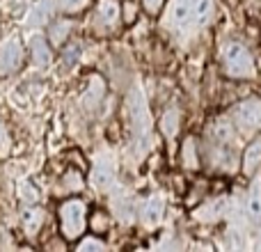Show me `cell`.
I'll use <instances>...</instances> for the list:
<instances>
[{
	"label": "cell",
	"mask_w": 261,
	"mask_h": 252,
	"mask_svg": "<svg viewBox=\"0 0 261 252\" xmlns=\"http://www.w3.org/2000/svg\"><path fill=\"white\" fill-rule=\"evenodd\" d=\"M60 232L67 241H78L87 227V207L83 199H64L58 209Z\"/></svg>",
	"instance_id": "7a4b0ae2"
},
{
	"label": "cell",
	"mask_w": 261,
	"mask_h": 252,
	"mask_svg": "<svg viewBox=\"0 0 261 252\" xmlns=\"http://www.w3.org/2000/svg\"><path fill=\"white\" fill-rule=\"evenodd\" d=\"M60 188H62V193H78V190L83 188V177H81V172L69 170L67 174L62 177V181H60Z\"/></svg>",
	"instance_id": "9a60e30c"
},
{
	"label": "cell",
	"mask_w": 261,
	"mask_h": 252,
	"mask_svg": "<svg viewBox=\"0 0 261 252\" xmlns=\"http://www.w3.org/2000/svg\"><path fill=\"white\" fill-rule=\"evenodd\" d=\"M119 12H122V7H119L117 0H99V5L94 9V16H92V23H94V28L99 32L113 30L119 21Z\"/></svg>",
	"instance_id": "5b68a950"
},
{
	"label": "cell",
	"mask_w": 261,
	"mask_h": 252,
	"mask_svg": "<svg viewBox=\"0 0 261 252\" xmlns=\"http://www.w3.org/2000/svg\"><path fill=\"white\" fill-rule=\"evenodd\" d=\"M69 32H71V21H55L50 26V44L62 46V41L69 37Z\"/></svg>",
	"instance_id": "5bb4252c"
},
{
	"label": "cell",
	"mask_w": 261,
	"mask_h": 252,
	"mask_svg": "<svg viewBox=\"0 0 261 252\" xmlns=\"http://www.w3.org/2000/svg\"><path fill=\"white\" fill-rule=\"evenodd\" d=\"M248 213H250V218H252V222H259L261 220V184H254L252 190H250Z\"/></svg>",
	"instance_id": "4fadbf2b"
},
{
	"label": "cell",
	"mask_w": 261,
	"mask_h": 252,
	"mask_svg": "<svg viewBox=\"0 0 261 252\" xmlns=\"http://www.w3.org/2000/svg\"><path fill=\"white\" fill-rule=\"evenodd\" d=\"M23 64V46L18 41H7L0 51V73H14Z\"/></svg>",
	"instance_id": "52a82bcc"
},
{
	"label": "cell",
	"mask_w": 261,
	"mask_h": 252,
	"mask_svg": "<svg viewBox=\"0 0 261 252\" xmlns=\"http://www.w3.org/2000/svg\"><path fill=\"white\" fill-rule=\"evenodd\" d=\"M113 177H115V165H113V161H108V158H101L99 163H96V167H94V174H92V184L96 186V188H108L110 186V181H113Z\"/></svg>",
	"instance_id": "9c48e42d"
},
{
	"label": "cell",
	"mask_w": 261,
	"mask_h": 252,
	"mask_svg": "<svg viewBox=\"0 0 261 252\" xmlns=\"http://www.w3.org/2000/svg\"><path fill=\"white\" fill-rule=\"evenodd\" d=\"M161 129L167 138H174L176 131H179V110H167V113L163 115Z\"/></svg>",
	"instance_id": "2e32d148"
},
{
	"label": "cell",
	"mask_w": 261,
	"mask_h": 252,
	"mask_svg": "<svg viewBox=\"0 0 261 252\" xmlns=\"http://www.w3.org/2000/svg\"><path fill=\"white\" fill-rule=\"evenodd\" d=\"M184 165L188 167V170H195V167L199 165L197 163V154H195V140H186L184 144Z\"/></svg>",
	"instance_id": "d6986e66"
},
{
	"label": "cell",
	"mask_w": 261,
	"mask_h": 252,
	"mask_svg": "<svg viewBox=\"0 0 261 252\" xmlns=\"http://www.w3.org/2000/svg\"><path fill=\"white\" fill-rule=\"evenodd\" d=\"M83 5H85V0H60V7L64 12H78Z\"/></svg>",
	"instance_id": "44dd1931"
},
{
	"label": "cell",
	"mask_w": 261,
	"mask_h": 252,
	"mask_svg": "<svg viewBox=\"0 0 261 252\" xmlns=\"http://www.w3.org/2000/svg\"><path fill=\"white\" fill-rule=\"evenodd\" d=\"M163 207H165L163 197L161 195H153V197L144 204V211H142L144 222H147V225H156V222L161 220V216H163Z\"/></svg>",
	"instance_id": "8fae6325"
},
{
	"label": "cell",
	"mask_w": 261,
	"mask_h": 252,
	"mask_svg": "<svg viewBox=\"0 0 261 252\" xmlns=\"http://www.w3.org/2000/svg\"><path fill=\"white\" fill-rule=\"evenodd\" d=\"M50 14H53V3L50 0H44L41 5H37L35 9H32V16H30V23H35V26H41L44 21H48Z\"/></svg>",
	"instance_id": "e0dca14e"
},
{
	"label": "cell",
	"mask_w": 261,
	"mask_h": 252,
	"mask_svg": "<svg viewBox=\"0 0 261 252\" xmlns=\"http://www.w3.org/2000/svg\"><path fill=\"white\" fill-rule=\"evenodd\" d=\"M234 119L241 124L245 131H257L261 129V101L259 99H248L243 104L236 106Z\"/></svg>",
	"instance_id": "8992f818"
},
{
	"label": "cell",
	"mask_w": 261,
	"mask_h": 252,
	"mask_svg": "<svg viewBox=\"0 0 261 252\" xmlns=\"http://www.w3.org/2000/svg\"><path fill=\"white\" fill-rule=\"evenodd\" d=\"M261 165V140L252 142L248 149H245V156H243V172L248 177H252L257 172V167Z\"/></svg>",
	"instance_id": "30bf717a"
},
{
	"label": "cell",
	"mask_w": 261,
	"mask_h": 252,
	"mask_svg": "<svg viewBox=\"0 0 261 252\" xmlns=\"http://www.w3.org/2000/svg\"><path fill=\"white\" fill-rule=\"evenodd\" d=\"M78 250H83V252H87V250H106V243L103 241H99V239H85V241L78 243Z\"/></svg>",
	"instance_id": "ffe728a7"
},
{
	"label": "cell",
	"mask_w": 261,
	"mask_h": 252,
	"mask_svg": "<svg viewBox=\"0 0 261 252\" xmlns=\"http://www.w3.org/2000/svg\"><path fill=\"white\" fill-rule=\"evenodd\" d=\"M222 67L231 78H252L254 76V60L250 51L241 44H227L222 51Z\"/></svg>",
	"instance_id": "277c9868"
},
{
	"label": "cell",
	"mask_w": 261,
	"mask_h": 252,
	"mask_svg": "<svg viewBox=\"0 0 261 252\" xmlns=\"http://www.w3.org/2000/svg\"><path fill=\"white\" fill-rule=\"evenodd\" d=\"M7 144H9V135H7V129H5L3 119H0V152L7 149Z\"/></svg>",
	"instance_id": "603a6c76"
},
{
	"label": "cell",
	"mask_w": 261,
	"mask_h": 252,
	"mask_svg": "<svg viewBox=\"0 0 261 252\" xmlns=\"http://www.w3.org/2000/svg\"><path fill=\"white\" fill-rule=\"evenodd\" d=\"M108 227H110V218L106 216L103 211L92 213V218H90V230L94 232V234H106V232H108Z\"/></svg>",
	"instance_id": "ac0fdd59"
},
{
	"label": "cell",
	"mask_w": 261,
	"mask_h": 252,
	"mask_svg": "<svg viewBox=\"0 0 261 252\" xmlns=\"http://www.w3.org/2000/svg\"><path fill=\"white\" fill-rule=\"evenodd\" d=\"M213 14V0H174L167 23L176 30H193L208 23Z\"/></svg>",
	"instance_id": "6da1fadb"
},
{
	"label": "cell",
	"mask_w": 261,
	"mask_h": 252,
	"mask_svg": "<svg viewBox=\"0 0 261 252\" xmlns=\"http://www.w3.org/2000/svg\"><path fill=\"white\" fill-rule=\"evenodd\" d=\"M78 53H81V46H78V44H71V46H69L67 53H64V55H67V62H73V60L78 58Z\"/></svg>",
	"instance_id": "cb8c5ba5"
},
{
	"label": "cell",
	"mask_w": 261,
	"mask_h": 252,
	"mask_svg": "<svg viewBox=\"0 0 261 252\" xmlns=\"http://www.w3.org/2000/svg\"><path fill=\"white\" fill-rule=\"evenodd\" d=\"M30 58H32V64L39 69L48 67L50 64V58H53V53H50V46L46 39H41V37H35L30 44Z\"/></svg>",
	"instance_id": "ba28073f"
},
{
	"label": "cell",
	"mask_w": 261,
	"mask_h": 252,
	"mask_svg": "<svg viewBox=\"0 0 261 252\" xmlns=\"http://www.w3.org/2000/svg\"><path fill=\"white\" fill-rule=\"evenodd\" d=\"M128 106H130V122H133V140L138 144V152L144 154L151 142V119H149V110L144 104L142 92L135 87L128 94Z\"/></svg>",
	"instance_id": "3957f363"
},
{
	"label": "cell",
	"mask_w": 261,
	"mask_h": 252,
	"mask_svg": "<svg viewBox=\"0 0 261 252\" xmlns=\"http://www.w3.org/2000/svg\"><path fill=\"white\" fill-rule=\"evenodd\" d=\"M41 225H44V213L41 211H28L23 216V230H25L28 236H37L41 232Z\"/></svg>",
	"instance_id": "7c38bea8"
},
{
	"label": "cell",
	"mask_w": 261,
	"mask_h": 252,
	"mask_svg": "<svg viewBox=\"0 0 261 252\" xmlns=\"http://www.w3.org/2000/svg\"><path fill=\"white\" fill-rule=\"evenodd\" d=\"M142 5H144V9H147L149 14H156L158 9L163 7V0H142Z\"/></svg>",
	"instance_id": "7402d4cb"
}]
</instances>
